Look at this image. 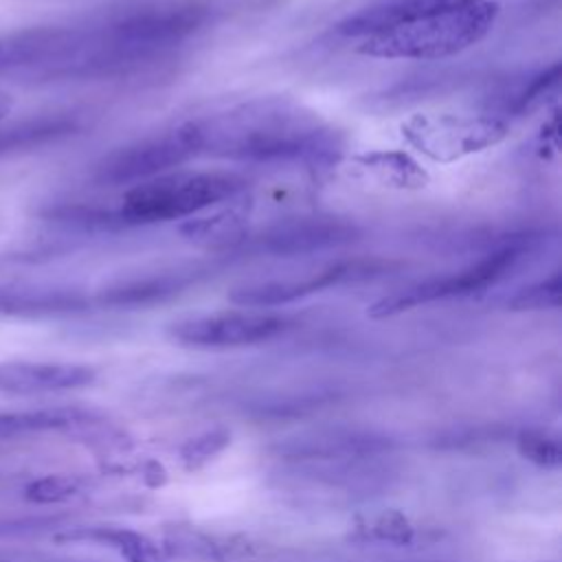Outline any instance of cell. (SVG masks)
I'll list each match as a JSON object with an SVG mask.
<instances>
[{
  "instance_id": "6",
  "label": "cell",
  "mask_w": 562,
  "mask_h": 562,
  "mask_svg": "<svg viewBox=\"0 0 562 562\" xmlns=\"http://www.w3.org/2000/svg\"><path fill=\"white\" fill-rule=\"evenodd\" d=\"M195 156L198 147L184 121L171 130L156 132L151 136L108 151L92 165L90 178L94 184L101 187H134L138 182L167 173Z\"/></svg>"
},
{
  "instance_id": "9",
  "label": "cell",
  "mask_w": 562,
  "mask_h": 562,
  "mask_svg": "<svg viewBox=\"0 0 562 562\" xmlns=\"http://www.w3.org/2000/svg\"><path fill=\"white\" fill-rule=\"evenodd\" d=\"M389 268V261L378 259H342L316 270L303 279H272V281H257L246 283L231 290L228 301L241 307H277L301 301L316 292L349 283L362 281L369 277H378Z\"/></svg>"
},
{
  "instance_id": "19",
  "label": "cell",
  "mask_w": 562,
  "mask_h": 562,
  "mask_svg": "<svg viewBox=\"0 0 562 562\" xmlns=\"http://www.w3.org/2000/svg\"><path fill=\"white\" fill-rule=\"evenodd\" d=\"M356 165L373 180L393 189H422L428 173L402 151H369L356 156Z\"/></svg>"
},
{
  "instance_id": "25",
  "label": "cell",
  "mask_w": 562,
  "mask_h": 562,
  "mask_svg": "<svg viewBox=\"0 0 562 562\" xmlns=\"http://www.w3.org/2000/svg\"><path fill=\"white\" fill-rule=\"evenodd\" d=\"M15 108V97L9 92V90H2L0 88V125L4 123V119L13 112Z\"/></svg>"
},
{
  "instance_id": "22",
  "label": "cell",
  "mask_w": 562,
  "mask_h": 562,
  "mask_svg": "<svg viewBox=\"0 0 562 562\" xmlns=\"http://www.w3.org/2000/svg\"><path fill=\"white\" fill-rule=\"evenodd\" d=\"M518 452L540 468H560L562 446L560 439L542 430H520L516 435Z\"/></svg>"
},
{
  "instance_id": "3",
  "label": "cell",
  "mask_w": 562,
  "mask_h": 562,
  "mask_svg": "<svg viewBox=\"0 0 562 562\" xmlns=\"http://www.w3.org/2000/svg\"><path fill=\"white\" fill-rule=\"evenodd\" d=\"M248 180L235 171H167L125 191L112 211L114 226H143L191 217L237 198Z\"/></svg>"
},
{
  "instance_id": "5",
  "label": "cell",
  "mask_w": 562,
  "mask_h": 562,
  "mask_svg": "<svg viewBox=\"0 0 562 562\" xmlns=\"http://www.w3.org/2000/svg\"><path fill=\"white\" fill-rule=\"evenodd\" d=\"M509 127L512 123L487 112H430L408 116L400 134L422 156L448 165L498 145Z\"/></svg>"
},
{
  "instance_id": "11",
  "label": "cell",
  "mask_w": 562,
  "mask_h": 562,
  "mask_svg": "<svg viewBox=\"0 0 562 562\" xmlns=\"http://www.w3.org/2000/svg\"><path fill=\"white\" fill-rule=\"evenodd\" d=\"M209 272L211 270L202 266H184L123 279L103 288L97 294V303L103 307H147L165 303L198 285L204 277H209Z\"/></svg>"
},
{
  "instance_id": "20",
  "label": "cell",
  "mask_w": 562,
  "mask_h": 562,
  "mask_svg": "<svg viewBox=\"0 0 562 562\" xmlns=\"http://www.w3.org/2000/svg\"><path fill=\"white\" fill-rule=\"evenodd\" d=\"M562 303V277L553 272L547 279L533 281L520 290H516L507 299V307L512 312H542V310H558Z\"/></svg>"
},
{
  "instance_id": "23",
  "label": "cell",
  "mask_w": 562,
  "mask_h": 562,
  "mask_svg": "<svg viewBox=\"0 0 562 562\" xmlns=\"http://www.w3.org/2000/svg\"><path fill=\"white\" fill-rule=\"evenodd\" d=\"M228 439L231 435L222 428H213V430H206L202 432L200 437H193L189 439L182 450H180V457H182V463L187 465V470H198L200 465H204L211 457H215L217 452H222L226 446H228Z\"/></svg>"
},
{
  "instance_id": "7",
  "label": "cell",
  "mask_w": 562,
  "mask_h": 562,
  "mask_svg": "<svg viewBox=\"0 0 562 562\" xmlns=\"http://www.w3.org/2000/svg\"><path fill=\"white\" fill-rule=\"evenodd\" d=\"M290 325L292 321L277 312L226 310L173 321L167 327V334L182 347L237 349L268 342L288 331Z\"/></svg>"
},
{
  "instance_id": "24",
  "label": "cell",
  "mask_w": 562,
  "mask_h": 562,
  "mask_svg": "<svg viewBox=\"0 0 562 562\" xmlns=\"http://www.w3.org/2000/svg\"><path fill=\"white\" fill-rule=\"evenodd\" d=\"M378 538L386 540V542H408L413 536L411 525L406 522L404 516L391 512V514H382L380 518H375L369 527Z\"/></svg>"
},
{
  "instance_id": "21",
  "label": "cell",
  "mask_w": 562,
  "mask_h": 562,
  "mask_svg": "<svg viewBox=\"0 0 562 562\" xmlns=\"http://www.w3.org/2000/svg\"><path fill=\"white\" fill-rule=\"evenodd\" d=\"M86 481L75 474H48L31 481L24 487V498L37 505L66 503L83 492Z\"/></svg>"
},
{
  "instance_id": "13",
  "label": "cell",
  "mask_w": 562,
  "mask_h": 562,
  "mask_svg": "<svg viewBox=\"0 0 562 562\" xmlns=\"http://www.w3.org/2000/svg\"><path fill=\"white\" fill-rule=\"evenodd\" d=\"M90 301L72 288L2 281L0 283V316L2 318H53L86 312Z\"/></svg>"
},
{
  "instance_id": "1",
  "label": "cell",
  "mask_w": 562,
  "mask_h": 562,
  "mask_svg": "<svg viewBox=\"0 0 562 562\" xmlns=\"http://www.w3.org/2000/svg\"><path fill=\"white\" fill-rule=\"evenodd\" d=\"M198 156L241 162L327 167L342 138L316 112L290 97H255L187 121Z\"/></svg>"
},
{
  "instance_id": "8",
  "label": "cell",
  "mask_w": 562,
  "mask_h": 562,
  "mask_svg": "<svg viewBox=\"0 0 562 562\" xmlns=\"http://www.w3.org/2000/svg\"><path fill=\"white\" fill-rule=\"evenodd\" d=\"M360 235V226L342 217H292L281 220L257 235H246L231 252L233 257H301L347 246Z\"/></svg>"
},
{
  "instance_id": "15",
  "label": "cell",
  "mask_w": 562,
  "mask_h": 562,
  "mask_svg": "<svg viewBox=\"0 0 562 562\" xmlns=\"http://www.w3.org/2000/svg\"><path fill=\"white\" fill-rule=\"evenodd\" d=\"M560 92V64H551L536 72L509 79L498 86L485 101V112L494 114L507 123L514 119L529 116L544 108Z\"/></svg>"
},
{
  "instance_id": "17",
  "label": "cell",
  "mask_w": 562,
  "mask_h": 562,
  "mask_svg": "<svg viewBox=\"0 0 562 562\" xmlns=\"http://www.w3.org/2000/svg\"><path fill=\"white\" fill-rule=\"evenodd\" d=\"M57 542L64 544H97L112 549L119 553L125 562H165V555L160 553L158 544L151 542L147 536L125 529V527H112V525H81V527H68L55 536Z\"/></svg>"
},
{
  "instance_id": "2",
  "label": "cell",
  "mask_w": 562,
  "mask_h": 562,
  "mask_svg": "<svg viewBox=\"0 0 562 562\" xmlns=\"http://www.w3.org/2000/svg\"><path fill=\"white\" fill-rule=\"evenodd\" d=\"M501 13L496 0H481L465 7L437 11L408 24L367 35L358 53L378 59H446L479 44Z\"/></svg>"
},
{
  "instance_id": "14",
  "label": "cell",
  "mask_w": 562,
  "mask_h": 562,
  "mask_svg": "<svg viewBox=\"0 0 562 562\" xmlns=\"http://www.w3.org/2000/svg\"><path fill=\"white\" fill-rule=\"evenodd\" d=\"M472 2H481V0H375L358 9L356 13L347 15L336 26V31L345 37L362 40L367 35L408 24L424 15L465 7Z\"/></svg>"
},
{
  "instance_id": "12",
  "label": "cell",
  "mask_w": 562,
  "mask_h": 562,
  "mask_svg": "<svg viewBox=\"0 0 562 562\" xmlns=\"http://www.w3.org/2000/svg\"><path fill=\"white\" fill-rule=\"evenodd\" d=\"M97 380V369L77 362H0V393L40 395L90 386Z\"/></svg>"
},
{
  "instance_id": "16",
  "label": "cell",
  "mask_w": 562,
  "mask_h": 562,
  "mask_svg": "<svg viewBox=\"0 0 562 562\" xmlns=\"http://www.w3.org/2000/svg\"><path fill=\"white\" fill-rule=\"evenodd\" d=\"M81 127V116L70 112L37 114L9 125H0V156L46 147L50 143L79 134Z\"/></svg>"
},
{
  "instance_id": "4",
  "label": "cell",
  "mask_w": 562,
  "mask_h": 562,
  "mask_svg": "<svg viewBox=\"0 0 562 562\" xmlns=\"http://www.w3.org/2000/svg\"><path fill=\"white\" fill-rule=\"evenodd\" d=\"M542 233L525 231L505 237L492 250L481 255L476 261L439 277H426L411 285H404L382 299H378L367 314L371 318H386L395 316L422 305L465 299L487 292L490 288L498 285L507 277H512L529 257H533L540 248Z\"/></svg>"
},
{
  "instance_id": "10",
  "label": "cell",
  "mask_w": 562,
  "mask_h": 562,
  "mask_svg": "<svg viewBox=\"0 0 562 562\" xmlns=\"http://www.w3.org/2000/svg\"><path fill=\"white\" fill-rule=\"evenodd\" d=\"M393 439L358 428H327L299 437H290L274 446L277 457L290 461L310 463H358L362 459H375L393 450Z\"/></svg>"
},
{
  "instance_id": "18",
  "label": "cell",
  "mask_w": 562,
  "mask_h": 562,
  "mask_svg": "<svg viewBox=\"0 0 562 562\" xmlns=\"http://www.w3.org/2000/svg\"><path fill=\"white\" fill-rule=\"evenodd\" d=\"M92 411L79 406H46L31 411H0V439H15L24 435L77 430L97 424Z\"/></svg>"
}]
</instances>
